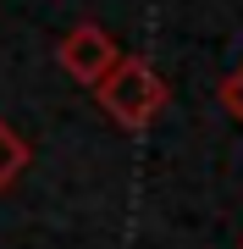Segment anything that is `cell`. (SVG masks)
I'll list each match as a JSON object with an SVG mask.
<instances>
[{"label": "cell", "instance_id": "7a4b0ae2", "mask_svg": "<svg viewBox=\"0 0 243 249\" xmlns=\"http://www.w3.org/2000/svg\"><path fill=\"white\" fill-rule=\"evenodd\" d=\"M116 55H122V50L111 45L105 28H99V22H83V28H72V34L61 39L55 61L66 67V78H78V83H89V89H94V83L105 78L111 67H116Z\"/></svg>", "mask_w": 243, "mask_h": 249}, {"label": "cell", "instance_id": "6da1fadb", "mask_svg": "<svg viewBox=\"0 0 243 249\" xmlns=\"http://www.w3.org/2000/svg\"><path fill=\"white\" fill-rule=\"evenodd\" d=\"M94 94H99V106H105V116L122 122V127H149L155 111L171 100L166 78L144 61V55H116V67L94 83Z\"/></svg>", "mask_w": 243, "mask_h": 249}, {"label": "cell", "instance_id": "3957f363", "mask_svg": "<svg viewBox=\"0 0 243 249\" xmlns=\"http://www.w3.org/2000/svg\"><path fill=\"white\" fill-rule=\"evenodd\" d=\"M22 166H28V144H22V133H17L11 122H0V188L17 183Z\"/></svg>", "mask_w": 243, "mask_h": 249}, {"label": "cell", "instance_id": "277c9868", "mask_svg": "<svg viewBox=\"0 0 243 249\" xmlns=\"http://www.w3.org/2000/svg\"><path fill=\"white\" fill-rule=\"evenodd\" d=\"M221 100H227V111H238V116H243V67L221 83Z\"/></svg>", "mask_w": 243, "mask_h": 249}]
</instances>
